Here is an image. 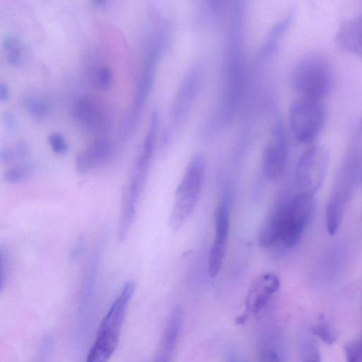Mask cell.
Returning a JSON list of instances; mask_svg holds the SVG:
<instances>
[{"label":"cell","instance_id":"1","mask_svg":"<svg viewBox=\"0 0 362 362\" xmlns=\"http://www.w3.org/2000/svg\"><path fill=\"white\" fill-rule=\"evenodd\" d=\"M132 298L121 291L102 319L85 362H108L117 347L128 305Z\"/></svg>","mask_w":362,"mask_h":362},{"label":"cell","instance_id":"2","mask_svg":"<svg viewBox=\"0 0 362 362\" xmlns=\"http://www.w3.org/2000/svg\"><path fill=\"white\" fill-rule=\"evenodd\" d=\"M205 158L197 153L189 160L175 194L174 204L169 218L170 228L180 229L193 214L203 185Z\"/></svg>","mask_w":362,"mask_h":362},{"label":"cell","instance_id":"3","mask_svg":"<svg viewBox=\"0 0 362 362\" xmlns=\"http://www.w3.org/2000/svg\"><path fill=\"white\" fill-rule=\"evenodd\" d=\"M333 71L327 59L319 54L302 58L293 67L291 82L300 97L320 100L325 98L333 86Z\"/></svg>","mask_w":362,"mask_h":362},{"label":"cell","instance_id":"4","mask_svg":"<svg viewBox=\"0 0 362 362\" xmlns=\"http://www.w3.org/2000/svg\"><path fill=\"white\" fill-rule=\"evenodd\" d=\"M152 156V153L141 150L123 189L117 233L119 242L126 239L134 221L138 202L146 180Z\"/></svg>","mask_w":362,"mask_h":362},{"label":"cell","instance_id":"5","mask_svg":"<svg viewBox=\"0 0 362 362\" xmlns=\"http://www.w3.org/2000/svg\"><path fill=\"white\" fill-rule=\"evenodd\" d=\"M291 129L301 143H309L318 135L325 120L320 100L300 97L291 104L288 113Z\"/></svg>","mask_w":362,"mask_h":362},{"label":"cell","instance_id":"6","mask_svg":"<svg viewBox=\"0 0 362 362\" xmlns=\"http://www.w3.org/2000/svg\"><path fill=\"white\" fill-rule=\"evenodd\" d=\"M315 207L312 195L299 192L285 202L280 241L292 248L300 241Z\"/></svg>","mask_w":362,"mask_h":362},{"label":"cell","instance_id":"7","mask_svg":"<svg viewBox=\"0 0 362 362\" xmlns=\"http://www.w3.org/2000/svg\"><path fill=\"white\" fill-rule=\"evenodd\" d=\"M329 154L322 146L307 149L296 168L295 180L300 193L314 196L322 186L329 163Z\"/></svg>","mask_w":362,"mask_h":362},{"label":"cell","instance_id":"8","mask_svg":"<svg viewBox=\"0 0 362 362\" xmlns=\"http://www.w3.org/2000/svg\"><path fill=\"white\" fill-rule=\"evenodd\" d=\"M157 45V43H154L146 50L132 109L122 124L119 134L120 138L123 140L128 139L129 134L133 132L151 90L158 57Z\"/></svg>","mask_w":362,"mask_h":362},{"label":"cell","instance_id":"9","mask_svg":"<svg viewBox=\"0 0 362 362\" xmlns=\"http://www.w3.org/2000/svg\"><path fill=\"white\" fill-rule=\"evenodd\" d=\"M100 259V250L98 247L89 258L83 275L76 322L78 337L86 332L93 312Z\"/></svg>","mask_w":362,"mask_h":362},{"label":"cell","instance_id":"10","mask_svg":"<svg viewBox=\"0 0 362 362\" xmlns=\"http://www.w3.org/2000/svg\"><path fill=\"white\" fill-rule=\"evenodd\" d=\"M287 160V144L284 129L277 122L262 155V170L268 180L279 178L284 171Z\"/></svg>","mask_w":362,"mask_h":362},{"label":"cell","instance_id":"11","mask_svg":"<svg viewBox=\"0 0 362 362\" xmlns=\"http://www.w3.org/2000/svg\"><path fill=\"white\" fill-rule=\"evenodd\" d=\"M280 280L272 272H265L258 276L252 284L246 298V309L248 312H259L270 298L279 289Z\"/></svg>","mask_w":362,"mask_h":362},{"label":"cell","instance_id":"12","mask_svg":"<svg viewBox=\"0 0 362 362\" xmlns=\"http://www.w3.org/2000/svg\"><path fill=\"white\" fill-rule=\"evenodd\" d=\"M335 41L341 49L362 59V14L346 21L338 30Z\"/></svg>","mask_w":362,"mask_h":362},{"label":"cell","instance_id":"13","mask_svg":"<svg viewBox=\"0 0 362 362\" xmlns=\"http://www.w3.org/2000/svg\"><path fill=\"white\" fill-rule=\"evenodd\" d=\"M112 152L111 142L105 138L99 139L77 154L75 168L78 173H86L107 160Z\"/></svg>","mask_w":362,"mask_h":362},{"label":"cell","instance_id":"14","mask_svg":"<svg viewBox=\"0 0 362 362\" xmlns=\"http://www.w3.org/2000/svg\"><path fill=\"white\" fill-rule=\"evenodd\" d=\"M74 119L92 134H99L107 129L106 118L88 100H80L73 108Z\"/></svg>","mask_w":362,"mask_h":362},{"label":"cell","instance_id":"15","mask_svg":"<svg viewBox=\"0 0 362 362\" xmlns=\"http://www.w3.org/2000/svg\"><path fill=\"white\" fill-rule=\"evenodd\" d=\"M284 206L285 202L278 204L264 219L258 236L262 248H269L280 241Z\"/></svg>","mask_w":362,"mask_h":362},{"label":"cell","instance_id":"16","mask_svg":"<svg viewBox=\"0 0 362 362\" xmlns=\"http://www.w3.org/2000/svg\"><path fill=\"white\" fill-rule=\"evenodd\" d=\"M345 185L339 186L333 191L327 202L325 212L327 229L330 235L338 230L347 200L348 192Z\"/></svg>","mask_w":362,"mask_h":362},{"label":"cell","instance_id":"17","mask_svg":"<svg viewBox=\"0 0 362 362\" xmlns=\"http://www.w3.org/2000/svg\"><path fill=\"white\" fill-rule=\"evenodd\" d=\"M214 228V240L210 250L226 253L230 229L229 205L226 199L222 200L216 209Z\"/></svg>","mask_w":362,"mask_h":362},{"label":"cell","instance_id":"18","mask_svg":"<svg viewBox=\"0 0 362 362\" xmlns=\"http://www.w3.org/2000/svg\"><path fill=\"white\" fill-rule=\"evenodd\" d=\"M182 310L178 306L172 310L157 350L158 353L172 358L182 325Z\"/></svg>","mask_w":362,"mask_h":362},{"label":"cell","instance_id":"19","mask_svg":"<svg viewBox=\"0 0 362 362\" xmlns=\"http://www.w3.org/2000/svg\"><path fill=\"white\" fill-rule=\"evenodd\" d=\"M3 46L6 52V62L11 66H19L23 62L24 50L21 40L13 35H7L3 41Z\"/></svg>","mask_w":362,"mask_h":362},{"label":"cell","instance_id":"20","mask_svg":"<svg viewBox=\"0 0 362 362\" xmlns=\"http://www.w3.org/2000/svg\"><path fill=\"white\" fill-rule=\"evenodd\" d=\"M312 333L327 345L334 344L338 339V334L334 327L325 319L321 318L311 327Z\"/></svg>","mask_w":362,"mask_h":362},{"label":"cell","instance_id":"21","mask_svg":"<svg viewBox=\"0 0 362 362\" xmlns=\"http://www.w3.org/2000/svg\"><path fill=\"white\" fill-rule=\"evenodd\" d=\"M30 153L27 144L19 142L13 146L5 147L0 151V161L3 164H8L16 160L26 158Z\"/></svg>","mask_w":362,"mask_h":362},{"label":"cell","instance_id":"22","mask_svg":"<svg viewBox=\"0 0 362 362\" xmlns=\"http://www.w3.org/2000/svg\"><path fill=\"white\" fill-rule=\"evenodd\" d=\"M33 172V166L29 163L19 164L6 170L4 177L9 183H18L28 177Z\"/></svg>","mask_w":362,"mask_h":362},{"label":"cell","instance_id":"23","mask_svg":"<svg viewBox=\"0 0 362 362\" xmlns=\"http://www.w3.org/2000/svg\"><path fill=\"white\" fill-rule=\"evenodd\" d=\"M25 108L35 118H42L48 112V105L44 101L35 98L24 99Z\"/></svg>","mask_w":362,"mask_h":362},{"label":"cell","instance_id":"24","mask_svg":"<svg viewBox=\"0 0 362 362\" xmlns=\"http://www.w3.org/2000/svg\"><path fill=\"white\" fill-rule=\"evenodd\" d=\"M303 362H321L318 344L312 338L306 339L303 343Z\"/></svg>","mask_w":362,"mask_h":362},{"label":"cell","instance_id":"25","mask_svg":"<svg viewBox=\"0 0 362 362\" xmlns=\"http://www.w3.org/2000/svg\"><path fill=\"white\" fill-rule=\"evenodd\" d=\"M346 362H362V337L344 346Z\"/></svg>","mask_w":362,"mask_h":362},{"label":"cell","instance_id":"26","mask_svg":"<svg viewBox=\"0 0 362 362\" xmlns=\"http://www.w3.org/2000/svg\"><path fill=\"white\" fill-rule=\"evenodd\" d=\"M48 141L53 151L57 154H64L69 149L68 144L64 137L59 133H52L48 137Z\"/></svg>","mask_w":362,"mask_h":362},{"label":"cell","instance_id":"27","mask_svg":"<svg viewBox=\"0 0 362 362\" xmlns=\"http://www.w3.org/2000/svg\"><path fill=\"white\" fill-rule=\"evenodd\" d=\"M8 257L7 254L3 248L0 249V284L1 289L7 279L8 274Z\"/></svg>","mask_w":362,"mask_h":362},{"label":"cell","instance_id":"28","mask_svg":"<svg viewBox=\"0 0 362 362\" xmlns=\"http://www.w3.org/2000/svg\"><path fill=\"white\" fill-rule=\"evenodd\" d=\"M84 237L81 235L78 237L70 251V257L72 259H77L81 255L85 247Z\"/></svg>","mask_w":362,"mask_h":362},{"label":"cell","instance_id":"29","mask_svg":"<svg viewBox=\"0 0 362 362\" xmlns=\"http://www.w3.org/2000/svg\"><path fill=\"white\" fill-rule=\"evenodd\" d=\"M99 82L105 88H107L112 81V71L108 66H103L98 73Z\"/></svg>","mask_w":362,"mask_h":362},{"label":"cell","instance_id":"30","mask_svg":"<svg viewBox=\"0 0 362 362\" xmlns=\"http://www.w3.org/2000/svg\"><path fill=\"white\" fill-rule=\"evenodd\" d=\"M3 119L8 129H14L16 127L18 119L13 112L11 111L5 112L3 115Z\"/></svg>","mask_w":362,"mask_h":362},{"label":"cell","instance_id":"31","mask_svg":"<svg viewBox=\"0 0 362 362\" xmlns=\"http://www.w3.org/2000/svg\"><path fill=\"white\" fill-rule=\"evenodd\" d=\"M9 95V91L6 84L1 83L0 85V100L4 102L6 101Z\"/></svg>","mask_w":362,"mask_h":362},{"label":"cell","instance_id":"32","mask_svg":"<svg viewBox=\"0 0 362 362\" xmlns=\"http://www.w3.org/2000/svg\"><path fill=\"white\" fill-rule=\"evenodd\" d=\"M264 362H280V361L276 352L269 351L264 356Z\"/></svg>","mask_w":362,"mask_h":362},{"label":"cell","instance_id":"33","mask_svg":"<svg viewBox=\"0 0 362 362\" xmlns=\"http://www.w3.org/2000/svg\"><path fill=\"white\" fill-rule=\"evenodd\" d=\"M246 317H247L246 314H243L241 316L238 317L236 319V323L241 324V323L245 322Z\"/></svg>","mask_w":362,"mask_h":362},{"label":"cell","instance_id":"34","mask_svg":"<svg viewBox=\"0 0 362 362\" xmlns=\"http://www.w3.org/2000/svg\"><path fill=\"white\" fill-rule=\"evenodd\" d=\"M93 3L98 6H103L106 3V1H94Z\"/></svg>","mask_w":362,"mask_h":362},{"label":"cell","instance_id":"35","mask_svg":"<svg viewBox=\"0 0 362 362\" xmlns=\"http://www.w3.org/2000/svg\"><path fill=\"white\" fill-rule=\"evenodd\" d=\"M361 128H362V119H361Z\"/></svg>","mask_w":362,"mask_h":362}]
</instances>
